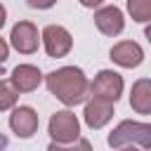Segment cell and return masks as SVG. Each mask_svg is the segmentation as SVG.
<instances>
[{"label":"cell","mask_w":151,"mask_h":151,"mask_svg":"<svg viewBox=\"0 0 151 151\" xmlns=\"http://www.w3.org/2000/svg\"><path fill=\"white\" fill-rule=\"evenodd\" d=\"M45 85L64 106H78L90 97V80L78 66H61L47 73Z\"/></svg>","instance_id":"1"},{"label":"cell","mask_w":151,"mask_h":151,"mask_svg":"<svg viewBox=\"0 0 151 151\" xmlns=\"http://www.w3.org/2000/svg\"><path fill=\"white\" fill-rule=\"evenodd\" d=\"M142 146L149 149L151 146V125L149 123H139V120H123L118 123L111 134H109V146L113 149H123V146Z\"/></svg>","instance_id":"2"},{"label":"cell","mask_w":151,"mask_h":151,"mask_svg":"<svg viewBox=\"0 0 151 151\" xmlns=\"http://www.w3.org/2000/svg\"><path fill=\"white\" fill-rule=\"evenodd\" d=\"M47 132L52 137V144L50 149H57V146H68V144H76V139L80 137V120L73 111L64 109V111H57L52 113L50 123H47Z\"/></svg>","instance_id":"3"},{"label":"cell","mask_w":151,"mask_h":151,"mask_svg":"<svg viewBox=\"0 0 151 151\" xmlns=\"http://www.w3.org/2000/svg\"><path fill=\"white\" fill-rule=\"evenodd\" d=\"M90 94L116 104L120 99V94H123V76L111 71V68H101L94 76V80L90 83Z\"/></svg>","instance_id":"4"},{"label":"cell","mask_w":151,"mask_h":151,"mask_svg":"<svg viewBox=\"0 0 151 151\" xmlns=\"http://www.w3.org/2000/svg\"><path fill=\"white\" fill-rule=\"evenodd\" d=\"M40 40H42V45H45L47 57H52V59H61V57H66V54L71 52V47H73V38H71V33H68L64 26H59V24H50V26H45L42 33H40Z\"/></svg>","instance_id":"5"},{"label":"cell","mask_w":151,"mask_h":151,"mask_svg":"<svg viewBox=\"0 0 151 151\" xmlns=\"http://www.w3.org/2000/svg\"><path fill=\"white\" fill-rule=\"evenodd\" d=\"M9 45L19 52V54H33L38 52L40 45V35L33 21H17L9 31Z\"/></svg>","instance_id":"6"},{"label":"cell","mask_w":151,"mask_h":151,"mask_svg":"<svg viewBox=\"0 0 151 151\" xmlns=\"http://www.w3.org/2000/svg\"><path fill=\"white\" fill-rule=\"evenodd\" d=\"M38 125H40V118L35 113V109L31 106H12V113H9V130L21 137V139H31L35 132H38Z\"/></svg>","instance_id":"7"},{"label":"cell","mask_w":151,"mask_h":151,"mask_svg":"<svg viewBox=\"0 0 151 151\" xmlns=\"http://www.w3.org/2000/svg\"><path fill=\"white\" fill-rule=\"evenodd\" d=\"M94 26L104 33V35H120L125 28V17L123 9L116 5H106V7H97L94 12Z\"/></svg>","instance_id":"8"},{"label":"cell","mask_w":151,"mask_h":151,"mask_svg":"<svg viewBox=\"0 0 151 151\" xmlns=\"http://www.w3.org/2000/svg\"><path fill=\"white\" fill-rule=\"evenodd\" d=\"M40 83H42V73L33 64H19V66H14V71L9 76V85L19 94H28V92L38 90Z\"/></svg>","instance_id":"9"},{"label":"cell","mask_w":151,"mask_h":151,"mask_svg":"<svg viewBox=\"0 0 151 151\" xmlns=\"http://www.w3.org/2000/svg\"><path fill=\"white\" fill-rule=\"evenodd\" d=\"M111 61L123 66V68H137L142 61H144V50L139 42L134 40H120L111 47Z\"/></svg>","instance_id":"10"},{"label":"cell","mask_w":151,"mask_h":151,"mask_svg":"<svg viewBox=\"0 0 151 151\" xmlns=\"http://www.w3.org/2000/svg\"><path fill=\"white\" fill-rule=\"evenodd\" d=\"M83 118H85V125L90 130L104 127L113 118V101H106V99H99V97L87 99L85 111H83Z\"/></svg>","instance_id":"11"},{"label":"cell","mask_w":151,"mask_h":151,"mask_svg":"<svg viewBox=\"0 0 151 151\" xmlns=\"http://www.w3.org/2000/svg\"><path fill=\"white\" fill-rule=\"evenodd\" d=\"M130 106H132V111L139 113V116H149V113H151V80H149V78H139V80L132 85Z\"/></svg>","instance_id":"12"},{"label":"cell","mask_w":151,"mask_h":151,"mask_svg":"<svg viewBox=\"0 0 151 151\" xmlns=\"http://www.w3.org/2000/svg\"><path fill=\"white\" fill-rule=\"evenodd\" d=\"M127 12H130L132 21L146 24V21H151V0H127Z\"/></svg>","instance_id":"13"},{"label":"cell","mask_w":151,"mask_h":151,"mask_svg":"<svg viewBox=\"0 0 151 151\" xmlns=\"http://www.w3.org/2000/svg\"><path fill=\"white\" fill-rule=\"evenodd\" d=\"M19 99V92L7 83V80H0V111H9Z\"/></svg>","instance_id":"14"},{"label":"cell","mask_w":151,"mask_h":151,"mask_svg":"<svg viewBox=\"0 0 151 151\" xmlns=\"http://www.w3.org/2000/svg\"><path fill=\"white\" fill-rule=\"evenodd\" d=\"M26 5L33 7V9H50V7L57 5V0H26Z\"/></svg>","instance_id":"15"},{"label":"cell","mask_w":151,"mask_h":151,"mask_svg":"<svg viewBox=\"0 0 151 151\" xmlns=\"http://www.w3.org/2000/svg\"><path fill=\"white\" fill-rule=\"evenodd\" d=\"M9 57V45L5 42V38H0V64H5Z\"/></svg>","instance_id":"16"},{"label":"cell","mask_w":151,"mask_h":151,"mask_svg":"<svg viewBox=\"0 0 151 151\" xmlns=\"http://www.w3.org/2000/svg\"><path fill=\"white\" fill-rule=\"evenodd\" d=\"M104 0H80V5L83 7H90V9H94V7H99Z\"/></svg>","instance_id":"17"},{"label":"cell","mask_w":151,"mask_h":151,"mask_svg":"<svg viewBox=\"0 0 151 151\" xmlns=\"http://www.w3.org/2000/svg\"><path fill=\"white\" fill-rule=\"evenodd\" d=\"M5 21H7V9H5V5L0 2V28L5 26Z\"/></svg>","instance_id":"18"}]
</instances>
